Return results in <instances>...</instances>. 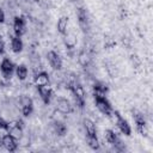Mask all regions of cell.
Masks as SVG:
<instances>
[{
	"instance_id": "7402d4cb",
	"label": "cell",
	"mask_w": 153,
	"mask_h": 153,
	"mask_svg": "<svg viewBox=\"0 0 153 153\" xmlns=\"http://www.w3.org/2000/svg\"><path fill=\"white\" fill-rule=\"evenodd\" d=\"M86 141H87V145L90 146V148H92L93 151H97L99 149V141H98V137L97 136H86Z\"/></svg>"
},
{
	"instance_id": "ac0fdd59",
	"label": "cell",
	"mask_w": 153,
	"mask_h": 153,
	"mask_svg": "<svg viewBox=\"0 0 153 153\" xmlns=\"http://www.w3.org/2000/svg\"><path fill=\"white\" fill-rule=\"evenodd\" d=\"M67 26H68V17L63 16V17H61V18L57 20V24H56L57 31H59L61 35H66V33H67Z\"/></svg>"
},
{
	"instance_id": "9a60e30c",
	"label": "cell",
	"mask_w": 153,
	"mask_h": 153,
	"mask_svg": "<svg viewBox=\"0 0 153 153\" xmlns=\"http://www.w3.org/2000/svg\"><path fill=\"white\" fill-rule=\"evenodd\" d=\"M82 123H84V129H85L86 136H97V130H96V126H94L93 121H91L90 118H85Z\"/></svg>"
},
{
	"instance_id": "7c38bea8",
	"label": "cell",
	"mask_w": 153,
	"mask_h": 153,
	"mask_svg": "<svg viewBox=\"0 0 153 153\" xmlns=\"http://www.w3.org/2000/svg\"><path fill=\"white\" fill-rule=\"evenodd\" d=\"M2 146L8 151V152H14L18 148V142L17 139L14 136H12L11 134H6L2 137Z\"/></svg>"
},
{
	"instance_id": "277c9868",
	"label": "cell",
	"mask_w": 153,
	"mask_h": 153,
	"mask_svg": "<svg viewBox=\"0 0 153 153\" xmlns=\"http://www.w3.org/2000/svg\"><path fill=\"white\" fill-rule=\"evenodd\" d=\"M112 114H114L115 117H116V124H117V128L120 129V131H121L122 134H124L126 136H129V135L131 134V127H130V124L128 123V121H127L124 117H122L118 111H114Z\"/></svg>"
},
{
	"instance_id": "e0dca14e",
	"label": "cell",
	"mask_w": 153,
	"mask_h": 153,
	"mask_svg": "<svg viewBox=\"0 0 153 153\" xmlns=\"http://www.w3.org/2000/svg\"><path fill=\"white\" fill-rule=\"evenodd\" d=\"M23 47H24V44H23L22 38L19 36H16L14 35L11 38V49H12V51L18 54V53H20L23 50Z\"/></svg>"
},
{
	"instance_id": "d4e9b609",
	"label": "cell",
	"mask_w": 153,
	"mask_h": 153,
	"mask_svg": "<svg viewBox=\"0 0 153 153\" xmlns=\"http://www.w3.org/2000/svg\"><path fill=\"white\" fill-rule=\"evenodd\" d=\"M5 22V12L0 8V24H2Z\"/></svg>"
},
{
	"instance_id": "cb8c5ba5",
	"label": "cell",
	"mask_w": 153,
	"mask_h": 153,
	"mask_svg": "<svg viewBox=\"0 0 153 153\" xmlns=\"http://www.w3.org/2000/svg\"><path fill=\"white\" fill-rule=\"evenodd\" d=\"M4 53H5V42L0 37V55H2Z\"/></svg>"
},
{
	"instance_id": "3957f363",
	"label": "cell",
	"mask_w": 153,
	"mask_h": 153,
	"mask_svg": "<svg viewBox=\"0 0 153 153\" xmlns=\"http://www.w3.org/2000/svg\"><path fill=\"white\" fill-rule=\"evenodd\" d=\"M18 108L23 116L27 117L33 111V102L29 96H20L18 99Z\"/></svg>"
},
{
	"instance_id": "7a4b0ae2",
	"label": "cell",
	"mask_w": 153,
	"mask_h": 153,
	"mask_svg": "<svg viewBox=\"0 0 153 153\" xmlns=\"http://www.w3.org/2000/svg\"><path fill=\"white\" fill-rule=\"evenodd\" d=\"M94 96V103H96V106L98 108V110L104 114L105 116H111L114 110H112V106L110 104V102L108 100L106 96H103V94H93Z\"/></svg>"
},
{
	"instance_id": "30bf717a",
	"label": "cell",
	"mask_w": 153,
	"mask_h": 153,
	"mask_svg": "<svg viewBox=\"0 0 153 153\" xmlns=\"http://www.w3.org/2000/svg\"><path fill=\"white\" fill-rule=\"evenodd\" d=\"M23 128H24V123H23V121H16V122L8 123L7 131H8V134H11L12 136H14L16 139H19V137L22 136Z\"/></svg>"
},
{
	"instance_id": "52a82bcc",
	"label": "cell",
	"mask_w": 153,
	"mask_h": 153,
	"mask_svg": "<svg viewBox=\"0 0 153 153\" xmlns=\"http://www.w3.org/2000/svg\"><path fill=\"white\" fill-rule=\"evenodd\" d=\"M56 109L59 112L65 114V115L73 112V106L71 105V102L63 97H59L56 99Z\"/></svg>"
},
{
	"instance_id": "d6986e66",
	"label": "cell",
	"mask_w": 153,
	"mask_h": 153,
	"mask_svg": "<svg viewBox=\"0 0 153 153\" xmlns=\"http://www.w3.org/2000/svg\"><path fill=\"white\" fill-rule=\"evenodd\" d=\"M14 72H16L17 78H18L19 80H22V81L25 80L26 76H27V67H26L25 65H19V66H17L16 69H14Z\"/></svg>"
},
{
	"instance_id": "603a6c76",
	"label": "cell",
	"mask_w": 153,
	"mask_h": 153,
	"mask_svg": "<svg viewBox=\"0 0 153 153\" xmlns=\"http://www.w3.org/2000/svg\"><path fill=\"white\" fill-rule=\"evenodd\" d=\"M7 128H8V122H6V121L0 116V129L7 130Z\"/></svg>"
},
{
	"instance_id": "44dd1931",
	"label": "cell",
	"mask_w": 153,
	"mask_h": 153,
	"mask_svg": "<svg viewBox=\"0 0 153 153\" xmlns=\"http://www.w3.org/2000/svg\"><path fill=\"white\" fill-rule=\"evenodd\" d=\"M54 130H55V133H56L57 135L63 136V135L67 133V127H66V124H65V123L56 121V122L54 123Z\"/></svg>"
},
{
	"instance_id": "6da1fadb",
	"label": "cell",
	"mask_w": 153,
	"mask_h": 153,
	"mask_svg": "<svg viewBox=\"0 0 153 153\" xmlns=\"http://www.w3.org/2000/svg\"><path fill=\"white\" fill-rule=\"evenodd\" d=\"M68 88L73 94V98H74L76 106L80 109H84V106H85V91H84V87L81 86V84L76 80H71L68 82Z\"/></svg>"
},
{
	"instance_id": "5b68a950",
	"label": "cell",
	"mask_w": 153,
	"mask_h": 153,
	"mask_svg": "<svg viewBox=\"0 0 153 153\" xmlns=\"http://www.w3.org/2000/svg\"><path fill=\"white\" fill-rule=\"evenodd\" d=\"M14 69H16V66L10 59H7V57L2 59V61L0 63V71H1V74H2L4 78L10 79L12 76Z\"/></svg>"
},
{
	"instance_id": "8fae6325",
	"label": "cell",
	"mask_w": 153,
	"mask_h": 153,
	"mask_svg": "<svg viewBox=\"0 0 153 153\" xmlns=\"http://www.w3.org/2000/svg\"><path fill=\"white\" fill-rule=\"evenodd\" d=\"M47 57H48V61H49V65L53 67V69L55 71H60L62 68V60L60 57V55L53 50L48 51L47 54Z\"/></svg>"
},
{
	"instance_id": "ffe728a7",
	"label": "cell",
	"mask_w": 153,
	"mask_h": 153,
	"mask_svg": "<svg viewBox=\"0 0 153 153\" xmlns=\"http://www.w3.org/2000/svg\"><path fill=\"white\" fill-rule=\"evenodd\" d=\"M109 92V88L103 82H96L93 85V94H103L106 96V93Z\"/></svg>"
},
{
	"instance_id": "484cf974",
	"label": "cell",
	"mask_w": 153,
	"mask_h": 153,
	"mask_svg": "<svg viewBox=\"0 0 153 153\" xmlns=\"http://www.w3.org/2000/svg\"><path fill=\"white\" fill-rule=\"evenodd\" d=\"M1 147H2V139L0 137V149H1Z\"/></svg>"
},
{
	"instance_id": "5bb4252c",
	"label": "cell",
	"mask_w": 153,
	"mask_h": 153,
	"mask_svg": "<svg viewBox=\"0 0 153 153\" xmlns=\"http://www.w3.org/2000/svg\"><path fill=\"white\" fill-rule=\"evenodd\" d=\"M78 23L80 25V27L82 29V31H87L88 30V19H87V13L84 8H79L78 10Z\"/></svg>"
},
{
	"instance_id": "4fadbf2b",
	"label": "cell",
	"mask_w": 153,
	"mask_h": 153,
	"mask_svg": "<svg viewBox=\"0 0 153 153\" xmlns=\"http://www.w3.org/2000/svg\"><path fill=\"white\" fill-rule=\"evenodd\" d=\"M33 82L37 86H43V85H48L49 84V74L44 71H41L38 73L35 74L33 76Z\"/></svg>"
},
{
	"instance_id": "9c48e42d",
	"label": "cell",
	"mask_w": 153,
	"mask_h": 153,
	"mask_svg": "<svg viewBox=\"0 0 153 153\" xmlns=\"http://www.w3.org/2000/svg\"><path fill=\"white\" fill-rule=\"evenodd\" d=\"M37 91H38V94H39L41 99L43 100V103L49 104L51 100V97H53V90L49 86V84L43 85V86H37Z\"/></svg>"
},
{
	"instance_id": "8992f818",
	"label": "cell",
	"mask_w": 153,
	"mask_h": 153,
	"mask_svg": "<svg viewBox=\"0 0 153 153\" xmlns=\"http://www.w3.org/2000/svg\"><path fill=\"white\" fill-rule=\"evenodd\" d=\"M133 118H134L135 124H136V130L141 135H146L147 134V126H146V120H145L143 115L140 112L133 111Z\"/></svg>"
},
{
	"instance_id": "ba28073f",
	"label": "cell",
	"mask_w": 153,
	"mask_h": 153,
	"mask_svg": "<svg viewBox=\"0 0 153 153\" xmlns=\"http://www.w3.org/2000/svg\"><path fill=\"white\" fill-rule=\"evenodd\" d=\"M13 31L16 36L22 37L26 31V23L23 17H16L13 19Z\"/></svg>"
},
{
	"instance_id": "2e32d148",
	"label": "cell",
	"mask_w": 153,
	"mask_h": 153,
	"mask_svg": "<svg viewBox=\"0 0 153 153\" xmlns=\"http://www.w3.org/2000/svg\"><path fill=\"white\" fill-rule=\"evenodd\" d=\"M104 134H105V140H106L109 143H111V145H114V146H120V145L122 143L121 140L118 139L117 134H116L114 130H111V129H106Z\"/></svg>"
}]
</instances>
